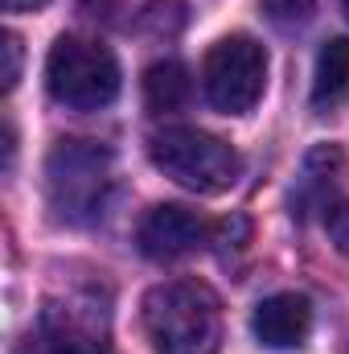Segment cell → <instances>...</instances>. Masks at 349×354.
<instances>
[{
  "mask_svg": "<svg viewBox=\"0 0 349 354\" xmlns=\"http://www.w3.org/2000/svg\"><path fill=\"white\" fill-rule=\"evenodd\" d=\"M144 330L157 354H218L222 305L201 280H169L144 297Z\"/></svg>",
  "mask_w": 349,
  "mask_h": 354,
  "instance_id": "obj_1",
  "label": "cell"
},
{
  "mask_svg": "<svg viewBox=\"0 0 349 354\" xmlns=\"http://www.w3.org/2000/svg\"><path fill=\"white\" fill-rule=\"evenodd\" d=\"M325 231H329V243L349 256V202H329L325 206Z\"/></svg>",
  "mask_w": 349,
  "mask_h": 354,
  "instance_id": "obj_12",
  "label": "cell"
},
{
  "mask_svg": "<svg viewBox=\"0 0 349 354\" xmlns=\"http://www.w3.org/2000/svg\"><path fill=\"white\" fill-rule=\"evenodd\" d=\"M46 194L54 214L70 227L99 218L111 194V149L94 140H58L46 157Z\"/></svg>",
  "mask_w": 349,
  "mask_h": 354,
  "instance_id": "obj_2",
  "label": "cell"
},
{
  "mask_svg": "<svg viewBox=\"0 0 349 354\" xmlns=\"http://www.w3.org/2000/svg\"><path fill=\"white\" fill-rule=\"evenodd\" d=\"M4 95L17 87V79H21V37L17 33H4Z\"/></svg>",
  "mask_w": 349,
  "mask_h": 354,
  "instance_id": "obj_13",
  "label": "cell"
},
{
  "mask_svg": "<svg viewBox=\"0 0 349 354\" xmlns=\"http://www.w3.org/2000/svg\"><path fill=\"white\" fill-rule=\"evenodd\" d=\"M185 99H189V71L177 58H165V62L148 66V75H144V103H148V111L165 115V111H177Z\"/></svg>",
  "mask_w": 349,
  "mask_h": 354,
  "instance_id": "obj_10",
  "label": "cell"
},
{
  "mask_svg": "<svg viewBox=\"0 0 349 354\" xmlns=\"http://www.w3.org/2000/svg\"><path fill=\"white\" fill-rule=\"evenodd\" d=\"M148 157L169 181H177L181 189H193V194H222L243 174V157L226 140H218L201 128L157 132L148 145Z\"/></svg>",
  "mask_w": 349,
  "mask_h": 354,
  "instance_id": "obj_4",
  "label": "cell"
},
{
  "mask_svg": "<svg viewBox=\"0 0 349 354\" xmlns=\"http://www.w3.org/2000/svg\"><path fill=\"white\" fill-rule=\"evenodd\" d=\"M251 330L267 351H300L312 334V305L300 292H275L255 305Z\"/></svg>",
  "mask_w": 349,
  "mask_h": 354,
  "instance_id": "obj_8",
  "label": "cell"
},
{
  "mask_svg": "<svg viewBox=\"0 0 349 354\" xmlns=\"http://www.w3.org/2000/svg\"><path fill=\"white\" fill-rule=\"evenodd\" d=\"M201 87L214 111L247 115L267 87V50L247 33H230L214 41L201 62Z\"/></svg>",
  "mask_w": 349,
  "mask_h": 354,
  "instance_id": "obj_5",
  "label": "cell"
},
{
  "mask_svg": "<svg viewBox=\"0 0 349 354\" xmlns=\"http://www.w3.org/2000/svg\"><path fill=\"white\" fill-rule=\"evenodd\" d=\"M349 95V37H333L317 54L312 71V107L329 111Z\"/></svg>",
  "mask_w": 349,
  "mask_h": 354,
  "instance_id": "obj_9",
  "label": "cell"
},
{
  "mask_svg": "<svg viewBox=\"0 0 349 354\" xmlns=\"http://www.w3.org/2000/svg\"><path fill=\"white\" fill-rule=\"evenodd\" d=\"M46 0H4V8L8 12H29V8H41Z\"/></svg>",
  "mask_w": 349,
  "mask_h": 354,
  "instance_id": "obj_14",
  "label": "cell"
},
{
  "mask_svg": "<svg viewBox=\"0 0 349 354\" xmlns=\"http://www.w3.org/2000/svg\"><path fill=\"white\" fill-rule=\"evenodd\" d=\"M210 239V223H201L193 210L185 206H152L136 231V243L148 260H181L189 252H197Z\"/></svg>",
  "mask_w": 349,
  "mask_h": 354,
  "instance_id": "obj_7",
  "label": "cell"
},
{
  "mask_svg": "<svg viewBox=\"0 0 349 354\" xmlns=\"http://www.w3.org/2000/svg\"><path fill=\"white\" fill-rule=\"evenodd\" d=\"M341 8H346V12H349V0H341Z\"/></svg>",
  "mask_w": 349,
  "mask_h": 354,
  "instance_id": "obj_15",
  "label": "cell"
},
{
  "mask_svg": "<svg viewBox=\"0 0 349 354\" xmlns=\"http://www.w3.org/2000/svg\"><path fill=\"white\" fill-rule=\"evenodd\" d=\"M46 87L70 111H99L119 95V62L103 41L62 33L46 58Z\"/></svg>",
  "mask_w": 349,
  "mask_h": 354,
  "instance_id": "obj_3",
  "label": "cell"
},
{
  "mask_svg": "<svg viewBox=\"0 0 349 354\" xmlns=\"http://www.w3.org/2000/svg\"><path fill=\"white\" fill-rule=\"evenodd\" d=\"M259 8H263V17H267L271 25L296 29V25H304V21L312 17L317 0H259Z\"/></svg>",
  "mask_w": 349,
  "mask_h": 354,
  "instance_id": "obj_11",
  "label": "cell"
},
{
  "mask_svg": "<svg viewBox=\"0 0 349 354\" xmlns=\"http://www.w3.org/2000/svg\"><path fill=\"white\" fill-rule=\"evenodd\" d=\"M111 351V330H107V309L90 297H58L46 301L37 322L29 326L21 354H107Z\"/></svg>",
  "mask_w": 349,
  "mask_h": 354,
  "instance_id": "obj_6",
  "label": "cell"
}]
</instances>
